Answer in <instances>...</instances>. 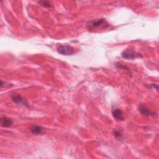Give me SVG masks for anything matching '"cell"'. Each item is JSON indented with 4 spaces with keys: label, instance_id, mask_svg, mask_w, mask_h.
<instances>
[{
    "label": "cell",
    "instance_id": "1",
    "mask_svg": "<svg viewBox=\"0 0 159 159\" xmlns=\"http://www.w3.org/2000/svg\"><path fill=\"white\" fill-rule=\"evenodd\" d=\"M87 26L88 30H93L99 27H103L104 28H106L109 26V24L106 21L105 19L101 18L94 20V21H89L87 23Z\"/></svg>",
    "mask_w": 159,
    "mask_h": 159
},
{
    "label": "cell",
    "instance_id": "2",
    "mask_svg": "<svg viewBox=\"0 0 159 159\" xmlns=\"http://www.w3.org/2000/svg\"><path fill=\"white\" fill-rule=\"evenodd\" d=\"M57 50L58 54L63 55H72L75 54V50L71 46L59 44L57 47Z\"/></svg>",
    "mask_w": 159,
    "mask_h": 159
},
{
    "label": "cell",
    "instance_id": "3",
    "mask_svg": "<svg viewBox=\"0 0 159 159\" xmlns=\"http://www.w3.org/2000/svg\"><path fill=\"white\" fill-rule=\"evenodd\" d=\"M121 56L123 58L127 60H132L136 58L142 57L141 54L138 52H136L134 50L131 49H127L123 51Z\"/></svg>",
    "mask_w": 159,
    "mask_h": 159
},
{
    "label": "cell",
    "instance_id": "4",
    "mask_svg": "<svg viewBox=\"0 0 159 159\" xmlns=\"http://www.w3.org/2000/svg\"><path fill=\"white\" fill-rule=\"evenodd\" d=\"M12 100L15 103L18 105H21L25 107L29 106V104L27 101H26V99H24L21 96H20L19 95L17 94L13 95L12 96Z\"/></svg>",
    "mask_w": 159,
    "mask_h": 159
},
{
    "label": "cell",
    "instance_id": "5",
    "mask_svg": "<svg viewBox=\"0 0 159 159\" xmlns=\"http://www.w3.org/2000/svg\"><path fill=\"white\" fill-rule=\"evenodd\" d=\"M139 111L144 116H154L155 115V113L154 112H151L149 111L147 107L144 106V104H141L139 107Z\"/></svg>",
    "mask_w": 159,
    "mask_h": 159
},
{
    "label": "cell",
    "instance_id": "6",
    "mask_svg": "<svg viewBox=\"0 0 159 159\" xmlns=\"http://www.w3.org/2000/svg\"><path fill=\"white\" fill-rule=\"evenodd\" d=\"M112 115L117 121H123V120L124 118L123 116V113H122V111L120 109L116 108V109H112Z\"/></svg>",
    "mask_w": 159,
    "mask_h": 159
},
{
    "label": "cell",
    "instance_id": "7",
    "mask_svg": "<svg viewBox=\"0 0 159 159\" xmlns=\"http://www.w3.org/2000/svg\"><path fill=\"white\" fill-rule=\"evenodd\" d=\"M30 131L32 134L36 135H39L42 134L43 128L41 126H39V125H34L31 126V128H30Z\"/></svg>",
    "mask_w": 159,
    "mask_h": 159
},
{
    "label": "cell",
    "instance_id": "8",
    "mask_svg": "<svg viewBox=\"0 0 159 159\" xmlns=\"http://www.w3.org/2000/svg\"><path fill=\"white\" fill-rule=\"evenodd\" d=\"M1 124L3 127L8 128V127L11 126L13 123L11 119L4 117L1 118Z\"/></svg>",
    "mask_w": 159,
    "mask_h": 159
},
{
    "label": "cell",
    "instance_id": "9",
    "mask_svg": "<svg viewBox=\"0 0 159 159\" xmlns=\"http://www.w3.org/2000/svg\"><path fill=\"white\" fill-rule=\"evenodd\" d=\"M38 3L41 5V6L44 8H52V4L50 1H38Z\"/></svg>",
    "mask_w": 159,
    "mask_h": 159
},
{
    "label": "cell",
    "instance_id": "10",
    "mask_svg": "<svg viewBox=\"0 0 159 159\" xmlns=\"http://www.w3.org/2000/svg\"><path fill=\"white\" fill-rule=\"evenodd\" d=\"M113 134H114V136H115V137L117 139V140H120V141L123 140V135H122L121 132L120 131H119L117 130H114Z\"/></svg>",
    "mask_w": 159,
    "mask_h": 159
}]
</instances>
